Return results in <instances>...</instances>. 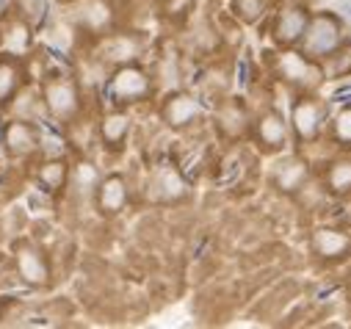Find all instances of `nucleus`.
<instances>
[{"mask_svg": "<svg viewBox=\"0 0 351 329\" xmlns=\"http://www.w3.org/2000/svg\"><path fill=\"white\" fill-rule=\"evenodd\" d=\"M42 95H45V106H47L50 117H56V119H72L77 114V108H80L77 89H75L72 80H66V77L47 80Z\"/></svg>", "mask_w": 351, "mask_h": 329, "instance_id": "f257e3e1", "label": "nucleus"}, {"mask_svg": "<svg viewBox=\"0 0 351 329\" xmlns=\"http://www.w3.org/2000/svg\"><path fill=\"white\" fill-rule=\"evenodd\" d=\"M14 266H17V274L25 285H45L50 280V266L45 260V255L36 249L34 243L28 241H20L14 246Z\"/></svg>", "mask_w": 351, "mask_h": 329, "instance_id": "f03ea898", "label": "nucleus"}, {"mask_svg": "<svg viewBox=\"0 0 351 329\" xmlns=\"http://www.w3.org/2000/svg\"><path fill=\"white\" fill-rule=\"evenodd\" d=\"M3 144L14 158H28L39 149V130L28 119H14L3 130Z\"/></svg>", "mask_w": 351, "mask_h": 329, "instance_id": "7ed1b4c3", "label": "nucleus"}, {"mask_svg": "<svg viewBox=\"0 0 351 329\" xmlns=\"http://www.w3.org/2000/svg\"><path fill=\"white\" fill-rule=\"evenodd\" d=\"M149 92V80L141 69L136 66H125L114 75L111 80V95L119 100V103H133V100H141L144 95Z\"/></svg>", "mask_w": 351, "mask_h": 329, "instance_id": "20e7f679", "label": "nucleus"}, {"mask_svg": "<svg viewBox=\"0 0 351 329\" xmlns=\"http://www.w3.org/2000/svg\"><path fill=\"white\" fill-rule=\"evenodd\" d=\"M337 42H340V23L332 14L315 17V23L310 25V34H307V53H313V56L329 53V50H335Z\"/></svg>", "mask_w": 351, "mask_h": 329, "instance_id": "39448f33", "label": "nucleus"}, {"mask_svg": "<svg viewBox=\"0 0 351 329\" xmlns=\"http://www.w3.org/2000/svg\"><path fill=\"white\" fill-rule=\"evenodd\" d=\"M23 80H25V69L17 61V56H0V106L12 103L20 89H23Z\"/></svg>", "mask_w": 351, "mask_h": 329, "instance_id": "423d86ee", "label": "nucleus"}, {"mask_svg": "<svg viewBox=\"0 0 351 329\" xmlns=\"http://www.w3.org/2000/svg\"><path fill=\"white\" fill-rule=\"evenodd\" d=\"M128 202V186L122 178H106L97 188V205L103 213H119Z\"/></svg>", "mask_w": 351, "mask_h": 329, "instance_id": "0eeeda50", "label": "nucleus"}, {"mask_svg": "<svg viewBox=\"0 0 351 329\" xmlns=\"http://www.w3.org/2000/svg\"><path fill=\"white\" fill-rule=\"evenodd\" d=\"M197 114H199V106H197L191 97H183V95H180V97H171V100L166 103V108H163L166 122H169V125H174V127L194 122V119H197Z\"/></svg>", "mask_w": 351, "mask_h": 329, "instance_id": "6e6552de", "label": "nucleus"}, {"mask_svg": "<svg viewBox=\"0 0 351 329\" xmlns=\"http://www.w3.org/2000/svg\"><path fill=\"white\" fill-rule=\"evenodd\" d=\"M321 119H324V111H321L315 103H310V100H304V103H299V106L293 108V125H296V130H299L302 136H307V138L318 133Z\"/></svg>", "mask_w": 351, "mask_h": 329, "instance_id": "1a4fd4ad", "label": "nucleus"}, {"mask_svg": "<svg viewBox=\"0 0 351 329\" xmlns=\"http://www.w3.org/2000/svg\"><path fill=\"white\" fill-rule=\"evenodd\" d=\"M36 183L45 188V191H58V188H64V183H66V163L64 160H47V163H42L39 167V172H36Z\"/></svg>", "mask_w": 351, "mask_h": 329, "instance_id": "9d476101", "label": "nucleus"}, {"mask_svg": "<svg viewBox=\"0 0 351 329\" xmlns=\"http://www.w3.org/2000/svg\"><path fill=\"white\" fill-rule=\"evenodd\" d=\"M14 9L20 14V20L31 28H39L47 20L50 12V0H14Z\"/></svg>", "mask_w": 351, "mask_h": 329, "instance_id": "9b49d317", "label": "nucleus"}, {"mask_svg": "<svg viewBox=\"0 0 351 329\" xmlns=\"http://www.w3.org/2000/svg\"><path fill=\"white\" fill-rule=\"evenodd\" d=\"M130 130V119L125 114H108L103 119V141L111 147H119Z\"/></svg>", "mask_w": 351, "mask_h": 329, "instance_id": "f8f14e48", "label": "nucleus"}, {"mask_svg": "<svg viewBox=\"0 0 351 329\" xmlns=\"http://www.w3.org/2000/svg\"><path fill=\"white\" fill-rule=\"evenodd\" d=\"M304 23L307 20H304L302 12H285L280 17V23H277V36L285 39V42H291V39H296V36L304 34Z\"/></svg>", "mask_w": 351, "mask_h": 329, "instance_id": "ddd939ff", "label": "nucleus"}, {"mask_svg": "<svg viewBox=\"0 0 351 329\" xmlns=\"http://www.w3.org/2000/svg\"><path fill=\"white\" fill-rule=\"evenodd\" d=\"M315 246H318V252L321 255H326V258H335V255H340L346 246H348V241L343 238V235H337V232H332V230H321L318 235H315Z\"/></svg>", "mask_w": 351, "mask_h": 329, "instance_id": "4468645a", "label": "nucleus"}, {"mask_svg": "<svg viewBox=\"0 0 351 329\" xmlns=\"http://www.w3.org/2000/svg\"><path fill=\"white\" fill-rule=\"evenodd\" d=\"M260 136H263V141H266V144L280 147L285 141V125L280 122V117H266L260 122Z\"/></svg>", "mask_w": 351, "mask_h": 329, "instance_id": "2eb2a0df", "label": "nucleus"}, {"mask_svg": "<svg viewBox=\"0 0 351 329\" xmlns=\"http://www.w3.org/2000/svg\"><path fill=\"white\" fill-rule=\"evenodd\" d=\"M155 186H160V191H166V199H174V197H180L186 191L180 175H174L171 169H160L155 175Z\"/></svg>", "mask_w": 351, "mask_h": 329, "instance_id": "dca6fc26", "label": "nucleus"}, {"mask_svg": "<svg viewBox=\"0 0 351 329\" xmlns=\"http://www.w3.org/2000/svg\"><path fill=\"white\" fill-rule=\"evenodd\" d=\"M235 12L243 20H257L266 12V0H235Z\"/></svg>", "mask_w": 351, "mask_h": 329, "instance_id": "f3484780", "label": "nucleus"}, {"mask_svg": "<svg viewBox=\"0 0 351 329\" xmlns=\"http://www.w3.org/2000/svg\"><path fill=\"white\" fill-rule=\"evenodd\" d=\"M332 183H335L337 188H343V186H348V183H351V163H343V167H337V169H335Z\"/></svg>", "mask_w": 351, "mask_h": 329, "instance_id": "a211bd4d", "label": "nucleus"}, {"mask_svg": "<svg viewBox=\"0 0 351 329\" xmlns=\"http://www.w3.org/2000/svg\"><path fill=\"white\" fill-rule=\"evenodd\" d=\"M337 136L343 141H351V111H346L340 119H337Z\"/></svg>", "mask_w": 351, "mask_h": 329, "instance_id": "6ab92c4d", "label": "nucleus"}, {"mask_svg": "<svg viewBox=\"0 0 351 329\" xmlns=\"http://www.w3.org/2000/svg\"><path fill=\"white\" fill-rule=\"evenodd\" d=\"M0 45H3V34H0Z\"/></svg>", "mask_w": 351, "mask_h": 329, "instance_id": "aec40b11", "label": "nucleus"}]
</instances>
